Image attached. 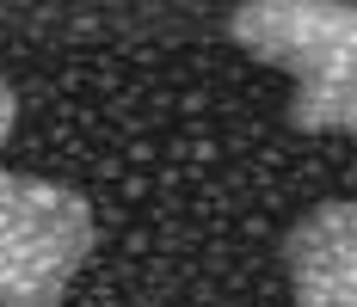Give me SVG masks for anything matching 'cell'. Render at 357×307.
<instances>
[{
	"instance_id": "6da1fadb",
	"label": "cell",
	"mask_w": 357,
	"mask_h": 307,
	"mask_svg": "<svg viewBox=\"0 0 357 307\" xmlns=\"http://www.w3.org/2000/svg\"><path fill=\"white\" fill-rule=\"evenodd\" d=\"M228 37L265 68L289 74V123L302 136L357 141V6L345 0H252Z\"/></svg>"
},
{
	"instance_id": "7a4b0ae2",
	"label": "cell",
	"mask_w": 357,
	"mask_h": 307,
	"mask_svg": "<svg viewBox=\"0 0 357 307\" xmlns=\"http://www.w3.org/2000/svg\"><path fill=\"white\" fill-rule=\"evenodd\" d=\"M93 252V209L80 191L0 172V307H62Z\"/></svg>"
},
{
	"instance_id": "3957f363",
	"label": "cell",
	"mask_w": 357,
	"mask_h": 307,
	"mask_svg": "<svg viewBox=\"0 0 357 307\" xmlns=\"http://www.w3.org/2000/svg\"><path fill=\"white\" fill-rule=\"evenodd\" d=\"M296 307H357V203H321L284 234Z\"/></svg>"
},
{
	"instance_id": "277c9868",
	"label": "cell",
	"mask_w": 357,
	"mask_h": 307,
	"mask_svg": "<svg viewBox=\"0 0 357 307\" xmlns=\"http://www.w3.org/2000/svg\"><path fill=\"white\" fill-rule=\"evenodd\" d=\"M13 123H19V99H13V86H6V74H0V148L13 136Z\"/></svg>"
}]
</instances>
